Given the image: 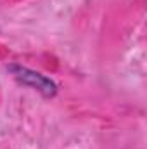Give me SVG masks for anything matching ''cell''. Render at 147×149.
Masks as SVG:
<instances>
[{
    "label": "cell",
    "instance_id": "obj_1",
    "mask_svg": "<svg viewBox=\"0 0 147 149\" xmlns=\"http://www.w3.org/2000/svg\"><path fill=\"white\" fill-rule=\"evenodd\" d=\"M7 71L12 74V78L19 85L35 90V92H38L40 95H43L47 99L55 97L57 92H59V87H57V83L52 78L38 73V71L28 68V66L17 64V63H10V64H7Z\"/></svg>",
    "mask_w": 147,
    "mask_h": 149
}]
</instances>
